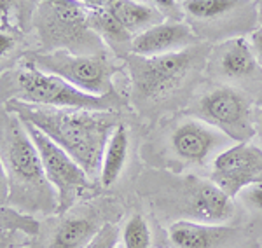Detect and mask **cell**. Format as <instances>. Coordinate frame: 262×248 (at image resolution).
I'll return each mask as SVG.
<instances>
[{"mask_svg": "<svg viewBox=\"0 0 262 248\" xmlns=\"http://www.w3.org/2000/svg\"><path fill=\"white\" fill-rule=\"evenodd\" d=\"M170 150L184 166H203L231 145V140L217 128L198 117H187L171 129Z\"/></svg>", "mask_w": 262, "mask_h": 248, "instance_id": "4fadbf2b", "label": "cell"}, {"mask_svg": "<svg viewBox=\"0 0 262 248\" xmlns=\"http://www.w3.org/2000/svg\"><path fill=\"white\" fill-rule=\"evenodd\" d=\"M257 4V14H259V27H262V0H255Z\"/></svg>", "mask_w": 262, "mask_h": 248, "instance_id": "1f68e13d", "label": "cell"}, {"mask_svg": "<svg viewBox=\"0 0 262 248\" xmlns=\"http://www.w3.org/2000/svg\"><path fill=\"white\" fill-rule=\"evenodd\" d=\"M111 11L133 37L164 21V16L152 4L142 0H114Z\"/></svg>", "mask_w": 262, "mask_h": 248, "instance_id": "d6986e66", "label": "cell"}, {"mask_svg": "<svg viewBox=\"0 0 262 248\" xmlns=\"http://www.w3.org/2000/svg\"><path fill=\"white\" fill-rule=\"evenodd\" d=\"M91 28L98 33V37L103 40L107 49L114 56L124 61L126 56L131 54V44L135 37L119 23V19L114 16L111 7L107 9H88Z\"/></svg>", "mask_w": 262, "mask_h": 248, "instance_id": "ac0fdd59", "label": "cell"}, {"mask_svg": "<svg viewBox=\"0 0 262 248\" xmlns=\"http://www.w3.org/2000/svg\"><path fill=\"white\" fill-rule=\"evenodd\" d=\"M131 150V134L129 126L124 119L114 128V131L108 138L107 145L101 157V166L98 173V186L101 189H112L116 184H119L128 166Z\"/></svg>", "mask_w": 262, "mask_h": 248, "instance_id": "e0dca14e", "label": "cell"}, {"mask_svg": "<svg viewBox=\"0 0 262 248\" xmlns=\"http://www.w3.org/2000/svg\"><path fill=\"white\" fill-rule=\"evenodd\" d=\"M0 231H16L27 234L28 238L35 236L39 231V218L25 215L11 207H4L0 208Z\"/></svg>", "mask_w": 262, "mask_h": 248, "instance_id": "603a6c76", "label": "cell"}, {"mask_svg": "<svg viewBox=\"0 0 262 248\" xmlns=\"http://www.w3.org/2000/svg\"><path fill=\"white\" fill-rule=\"evenodd\" d=\"M77 2H81L88 9H107L112 6L114 0H77Z\"/></svg>", "mask_w": 262, "mask_h": 248, "instance_id": "4dcf8cb0", "label": "cell"}, {"mask_svg": "<svg viewBox=\"0 0 262 248\" xmlns=\"http://www.w3.org/2000/svg\"><path fill=\"white\" fill-rule=\"evenodd\" d=\"M149 4H152L156 9L161 12L164 19H171V21L184 19V9H182L180 0H149Z\"/></svg>", "mask_w": 262, "mask_h": 248, "instance_id": "d4e9b609", "label": "cell"}, {"mask_svg": "<svg viewBox=\"0 0 262 248\" xmlns=\"http://www.w3.org/2000/svg\"><path fill=\"white\" fill-rule=\"evenodd\" d=\"M210 180L234 199L245 187L262 182V149L252 142L229 145L212 161Z\"/></svg>", "mask_w": 262, "mask_h": 248, "instance_id": "7c38bea8", "label": "cell"}, {"mask_svg": "<svg viewBox=\"0 0 262 248\" xmlns=\"http://www.w3.org/2000/svg\"><path fill=\"white\" fill-rule=\"evenodd\" d=\"M11 248H27V246H25V243H21V245H14V246H11Z\"/></svg>", "mask_w": 262, "mask_h": 248, "instance_id": "e575fe53", "label": "cell"}, {"mask_svg": "<svg viewBox=\"0 0 262 248\" xmlns=\"http://www.w3.org/2000/svg\"><path fill=\"white\" fill-rule=\"evenodd\" d=\"M12 100L40 107L81 110L126 112L129 105L121 91L105 96L84 93L58 75L42 72L23 61L0 74V103L6 105Z\"/></svg>", "mask_w": 262, "mask_h": 248, "instance_id": "5b68a950", "label": "cell"}, {"mask_svg": "<svg viewBox=\"0 0 262 248\" xmlns=\"http://www.w3.org/2000/svg\"><path fill=\"white\" fill-rule=\"evenodd\" d=\"M9 205V176H7L6 166L0 159V208Z\"/></svg>", "mask_w": 262, "mask_h": 248, "instance_id": "83f0119b", "label": "cell"}, {"mask_svg": "<svg viewBox=\"0 0 262 248\" xmlns=\"http://www.w3.org/2000/svg\"><path fill=\"white\" fill-rule=\"evenodd\" d=\"M124 205L117 197L98 194L65 212L39 218V231L25 243L27 248H86L107 224H119Z\"/></svg>", "mask_w": 262, "mask_h": 248, "instance_id": "52a82bcc", "label": "cell"}, {"mask_svg": "<svg viewBox=\"0 0 262 248\" xmlns=\"http://www.w3.org/2000/svg\"><path fill=\"white\" fill-rule=\"evenodd\" d=\"M119 239H121L119 224L112 222V224L105 226L86 248H114L117 243H119Z\"/></svg>", "mask_w": 262, "mask_h": 248, "instance_id": "cb8c5ba5", "label": "cell"}, {"mask_svg": "<svg viewBox=\"0 0 262 248\" xmlns=\"http://www.w3.org/2000/svg\"><path fill=\"white\" fill-rule=\"evenodd\" d=\"M253 105L239 87L221 84L198 96L185 114L205 121L226 134L232 144H239L252 142L255 137Z\"/></svg>", "mask_w": 262, "mask_h": 248, "instance_id": "30bf717a", "label": "cell"}, {"mask_svg": "<svg viewBox=\"0 0 262 248\" xmlns=\"http://www.w3.org/2000/svg\"><path fill=\"white\" fill-rule=\"evenodd\" d=\"M180 2H184V0H180Z\"/></svg>", "mask_w": 262, "mask_h": 248, "instance_id": "8d00e7d4", "label": "cell"}, {"mask_svg": "<svg viewBox=\"0 0 262 248\" xmlns=\"http://www.w3.org/2000/svg\"><path fill=\"white\" fill-rule=\"evenodd\" d=\"M114 248H122V246H119V245H116V246H114Z\"/></svg>", "mask_w": 262, "mask_h": 248, "instance_id": "d590c367", "label": "cell"}, {"mask_svg": "<svg viewBox=\"0 0 262 248\" xmlns=\"http://www.w3.org/2000/svg\"><path fill=\"white\" fill-rule=\"evenodd\" d=\"M140 192L152 208L170 220H196L227 224L236 213V205L212 180L196 175L149 171L142 176Z\"/></svg>", "mask_w": 262, "mask_h": 248, "instance_id": "277c9868", "label": "cell"}, {"mask_svg": "<svg viewBox=\"0 0 262 248\" xmlns=\"http://www.w3.org/2000/svg\"><path fill=\"white\" fill-rule=\"evenodd\" d=\"M28 236L23 233H16V231H0V248H11L14 245L27 243Z\"/></svg>", "mask_w": 262, "mask_h": 248, "instance_id": "4316f807", "label": "cell"}, {"mask_svg": "<svg viewBox=\"0 0 262 248\" xmlns=\"http://www.w3.org/2000/svg\"><path fill=\"white\" fill-rule=\"evenodd\" d=\"M173 248H227L239 239V229L229 224L173 220L166 229Z\"/></svg>", "mask_w": 262, "mask_h": 248, "instance_id": "2e32d148", "label": "cell"}, {"mask_svg": "<svg viewBox=\"0 0 262 248\" xmlns=\"http://www.w3.org/2000/svg\"><path fill=\"white\" fill-rule=\"evenodd\" d=\"M32 51L48 54H100L108 51L98 33L91 28L88 7L77 0H40L30 27Z\"/></svg>", "mask_w": 262, "mask_h": 248, "instance_id": "8992f818", "label": "cell"}, {"mask_svg": "<svg viewBox=\"0 0 262 248\" xmlns=\"http://www.w3.org/2000/svg\"><path fill=\"white\" fill-rule=\"evenodd\" d=\"M255 105H262V93L255 98Z\"/></svg>", "mask_w": 262, "mask_h": 248, "instance_id": "836d02e7", "label": "cell"}, {"mask_svg": "<svg viewBox=\"0 0 262 248\" xmlns=\"http://www.w3.org/2000/svg\"><path fill=\"white\" fill-rule=\"evenodd\" d=\"M238 196L242 197L245 205H248L252 210L262 213V182L245 187Z\"/></svg>", "mask_w": 262, "mask_h": 248, "instance_id": "484cf974", "label": "cell"}, {"mask_svg": "<svg viewBox=\"0 0 262 248\" xmlns=\"http://www.w3.org/2000/svg\"><path fill=\"white\" fill-rule=\"evenodd\" d=\"M201 42L192 32V28L182 21L164 19L163 23L149 28L137 35L131 44V54L138 56H159L187 49Z\"/></svg>", "mask_w": 262, "mask_h": 248, "instance_id": "9a60e30c", "label": "cell"}, {"mask_svg": "<svg viewBox=\"0 0 262 248\" xmlns=\"http://www.w3.org/2000/svg\"><path fill=\"white\" fill-rule=\"evenodd\" d=\"M245 248H262V245H260L259 241H252V243H248V245L245 246Z\"/></svg>", "mask_w": 262, "mask_h": 248, "instance_id": "d6a6232c", "label": "cell"}, {"mask_svg": "<svg viewBox=\"0 0 262 248\" xmlns=\"http://www.w3.org/2000/svg\"><path fill=\"white\" fill-rule=\"evenodd\" d=\"M23 63L35 69L58 75L77 89L95 96L117 93L116 77L124 72V61L116 58L111 51L100 54H70L67 51H54L40 54L30 51L23 56Z\"/></svg>", "mask_w": 262, "mask_h": 248, "instance_id": "ba28073f", "label": "cell"}, {"mask_svg": "<svg viewBox=\"0 0 262 248\" xmlns=\"http://www.w3.org/2000/svg\"><path fill=\"white\" fill-rule=\"evenodd\" d=\"M253 129H255V137L260 144L262 149V105H253Z\"/></svg>", "mask_w": 262, "mask_h": 248, "instance_id": "f546056e", "label": "cell"}, {"mask_svg": "<svg viewBox=\"0 0 262 248\" xmlns=\"http://www.w3.org/2000/svg\"><path fill=\"white\" fill-rule=\"evenodd\" d=\"M248 42H250L253 53H255L257 60H259L260 66H262V27L255 28L252 33H248Z\"/></svg>", "mask_w": 262, "mask_h": 248, "instance_id": "f1b7e54d", "label": "cell"}, {"mask_svg": "<svg viewBox=\"0 0 262 248\" xmlns=\"http://www.w3.org/2000/svg\"><path fill=\"white\" fill-rule=\"evenodd\" d=\"M25 126H27V131L30 133L33 144L39 150L46 176L56 191V212H65L84 199L101 194V187L98 186V182L91 180L81 165L69 152H65L60 145L54 144L48 134H44L33 124L25 123Z\"/></svg>", "mask_w": 262, "mask_h": 248, "instance_id": "8fae6325", "label": "cell"}, {"mask_svg": "<svg viewBox=\"0 0 262 248\" xmlns=\"http://www.w3.org/2000/svg\"><path fill=\"white\" fill-rule=\"evenodd\" d=\"M206 75L226 84L255 82L262 79V66L248 37H232L212 46Z\"/></svg>", "mask_w": 262, "mask_h": 248, "instance_id": "5bb4252c", "label": "cell"}, {"mask_svg": "<svg viewBox=\"0 0 262 248\" xmlns=\"http://www.w3.org/2000/svg\"><path fill=\"white\" fill-rule=\"evenodd\" d=\"M40 0H0V25H12L30 35L32 18Z\"/></svg>", "mask_w": 262, "mask_h": 248, "instance_id": "44dd1931", "label": "cell"}, {"mask_svg": "<svg viewBox=\"0 0 262 248\" xmlns=\"http://www.w3.org/2000/svg\"><path fill=\"white\" fill-rule=\"evenodd\" d=\"M4 107L48 134L54 144L69 152L91 180L98 178L101 157L108 138L124 119L119 110H81L53 108L23 102H7Z\"/></svg>", "mask_w": 262, "mask_h": 248, "instance_id": "7a4b0ae2", "label": "cell"}, {"mask_svg": "<svg viewBox=\"0 0 262 248\" xmlns=\"http://www.w3.org/2000/svg\"><path fill=\"white\" fill-rule=\"evenodd\" d=\"M0 159L9 176V205L25 215L56 213L58 196L46 176L39 150L19 116L0 103Z\"/></svg>", "mask_w": 262, "mask_h": 248, "instance_id": "3957f363", "label": "cell"}, {"mask_svg": "<svg viewBox=\"0 0 262 248\" xmlns=\"http://www.w3.org/2000/svg\"><path fill=\"white\" fill-rule=\"evenodd\" d=\"M184 21L201 42L219 44L259 28L255 0H184Z\"/></svg>", "mask_w": 262, "mask_h": 248, "instance_id": "9c48e42d", "label": "cell"}, {"mask_svg": "<svg viewBox=\"0 0 262 248\" xmlns=\"http://www.w3.org/2000/svg\"><path fill=\"white\" fill-rule=\"evenodd\" d=\"M122 248H152V231L142 213H133L126 218L121 229Z\"/></svg>", "mask_w": 262, "mask_h": 248, "instance_id": "7402d4cb", "label": "cell"}, {"mask_svg": "<svg viewBox=\"0 0 262 248\" xmlns=\"http://www.w3.org/2000/svg\"><path fill=\"white\" fill-rule=\"evenodd\" d=\"M32 51V39L12 25H0V74L18 65Z\"/></svg>", "mask_w": 262, "mask_h": 248, "instance_id": "ffe728a7", "label": "cell"}, {"mask_svg": "<svg viewBox=\"0 0 262 248\" xmlns=\"http://www.w3.org/2000/svg\"><path fill=\"white\" fill-rule=\"evenodd\" d=\"M212 46L198 42L182 51L159 56L124 58V69L129 77L128 103L147 119H154L170 107L179 105L192 95L194 87L206 75Z\"/></svg>", "mask_w": 262, "mask_h": 248, "instance_id": "6da1fadb", "label": "cell"}]
</instances>
